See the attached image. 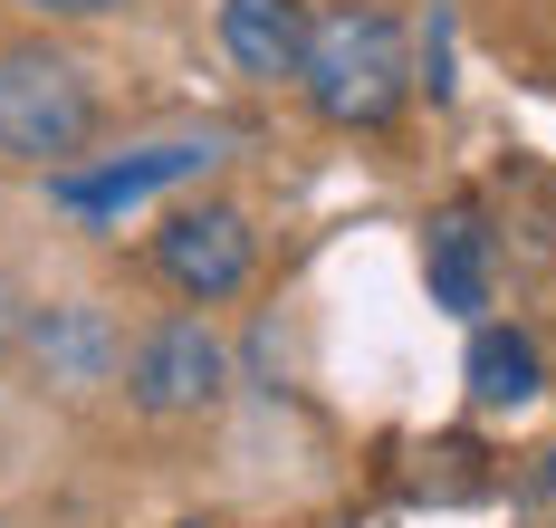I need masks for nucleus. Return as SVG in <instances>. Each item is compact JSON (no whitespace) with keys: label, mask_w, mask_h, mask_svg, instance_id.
I'll return each mask as SVG.
<instances>
[{"label":"nucleus","mask_w":556,"mask_h":528,"mask_svg":"<svg viewBox=\"0 0 556 528\" xmlns=\"http://www.w3.org/2000/svg\"><path fill=\"white\" fill-rule=\"evenodd\" d=\"M307 0H222V49L240 77H260V87H278V77H298V59H307Z\"/></svg>","instance_id":"7"},{"label":"nucleus","mask_w":556,"mask_h":528,"mask_svg":"<svg viewBox=\"0 0 556 528\" xmlns=\"http://www.w3.org/2000/svg\"><path fill=\"white\" fill-rule=\"evenodd\" d=\"M298 87L307 106L345 135H375V125L403 116L413 97V59H403V20L384 0H336L307 20V59H298Z\"/></svg>","instance_id":"1"},{"label":"nucleus","mask_w":556,"mask_h":528,"mask_svg":"<svg viewBox=\"0 0 556 528\" xmlns=\"http://www.w3.org/2000/svg\"><path fill=\"white\" fill-rule=\"evenodd\" d=\"M20 355L49 375L58 394H97L115 365H125V337H115L106 307H87V298H58V307H29V317H20Z\"/></svg>","instance_id":"6"},{"label":"nucleus","mask_w":556,"mask_h":528,"mask_svg":"<svg viewBox=\"0 0 556 528\" xmlns=\"http://www.w3.org/2000/svg\"><path fill=\"white\" fill-rule=\"evenodd\" d=\"M20 10H39V20H106L125 0H20Z\"/></svg>","instance_id":"10"},{"label":"nucleus","mask_w":556,"mask_h":528,"mask_svg":"<svg viewBox=\"0 0 556 528\" xmlns=\"http://www.w3.org/2000/svg\"><path fill=\"white\" fill-rule=\"evenodd\" d=\"M212 164L202 135H173V144H135V154H106V164H58L49 174V202L67 222H125L135 202H154L173 183H192Z\"/></svg>","instance_id":"4"},{"label":"nucleus","mask_w":556,"mask_h":528,"mask_svg":"<svg viewBox=\"0 0 556 528\" xmlns=\"http://www.w3.org/2000/svg\"><path fill=\"white\" fill-rule=\"evenodd\" d=\"M538 385H547V355H538L528 327H480V337H470V404L480 413L538 404Z\"/></svg>","instance_id":"8"},{"label":"nucleus","mask_w":556,"mask_h":528,"mask_svg":"<svg viewBox=\"0 0 556 528\" xmlns=\"http://www.w3.org/2000/svg\"><path fill=\"white\" fill-rule=\"evenodd\" d=\"M0 347H20V317H10V298H0Z\"/></svg>","instance_id":"11"},{"label":"nucleus","mask_w":556,"mask_h":528,"mask_svg":"<svg viewBox=\"0 0 556 528\" xmlns=\"http://www.w3.org/2000/svg\"><path fill=\"white\" fill-rule=\"evenodd\" d=\"M154 269H164L192 307H222V298L250 289L260 240H250V222H240L230 202H182L164 231H154Z\"/></svg>","instance_id":"5"},{"label":"nucleus","mask_w":556,"mask_h":528,"mask_svg":"<svg viewBox=\"0 0 556 528\" xmlns=\"http://www.w3.org/2000/svg\"><path fill=\"white\" fill-rule=\"evenodd\" d=\"M422 279H432V307H451V317L490 307V231H480L470 212L432 222V250H422Z\"/></svg>","instance_id":"9"},{"label":"nucleus","mask_w":556,"mask_h":528,"mask_svg":"<svg viewBox=\"0 0 556 528\" xmlns=\"http://www.w3.org/2000/svg\"><path fill=\"white\" fill-rule=\"evenodd\" d=\"M230 385V347L212 337V317H164L135 337V365H125V394L154 423H182V413H212Z\"/></svg>","instance_id":"3"},{"label":"nucleus","mask_w":556,"mask_h":528,"mask_svg":"<svg viewBox=\"0 0 556 528\" xmlns=\"http://www.w3.org/2000/svg\"><path fill=\"white\" fill-rule=\"evenodd\" d=\"M97 135V87L58 49H0V164H77Z\"/></svg>","instance_id":"2"}]
</instances>
